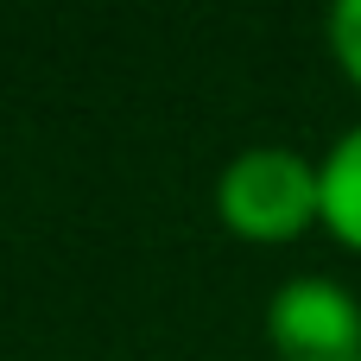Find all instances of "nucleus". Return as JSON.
Instances as JSON below:
<instances>
[{"label": "nucleus", "mask_w": 361, "mask_h": 361, "mask_svg": "<svg viewBox=\"0 0 361 361\" xmlns=\"http://www.w3.org/2000/svg\"><path fill=\"white\" fill-rule=\"evenodd\" d=\"M317 178H324V228L361 254V127H349L317 159Z\"/></svg>", "instance_id": "nucleus-3"}, {"label": "nucleus", "mask_w": 361, "mask_h": 361, "mask_svg": "<svg viewBox=\"0 0 361 361\" xmlns=\"http://www.w3.org/2000/svg\"><path fill=\"white\" fill-rule=\"evenodd\" d=\"M330 51H336L343 76L361 89V0H343V6L330 13Z\"/></svg>", "instance_id": "nucleus-4"}, {"label": "nucleus", "mask_w": 361, "mask_h": 361, "mask_svg": "<svg viewBox=\"0 0 361 361\" xmlns=\"http://www.w3.org/2000/svg\"><path fill=\"white\" fill-rule=\"evenodd\" d=\"M216 216L241 241H292L324 222V178L292 146H247L216 178Z\"/></svg>", "instance_id": "nucleus-1"}, {"label": "nucleus", "mask_w": 361, "mask_h": 361, "mask_svg": "<svg viewBox=\"0 0 361 361\" xmlns=\"http://www.w3.org/2000/svg\"><path fill=\"white\" fill-rule=\"evenodd\" d=\"M267 343L279 361H361V305L349 286L305 273L267 305Z\"/></svg>", "instance_id": "nucleus-2"}]
</instances>
